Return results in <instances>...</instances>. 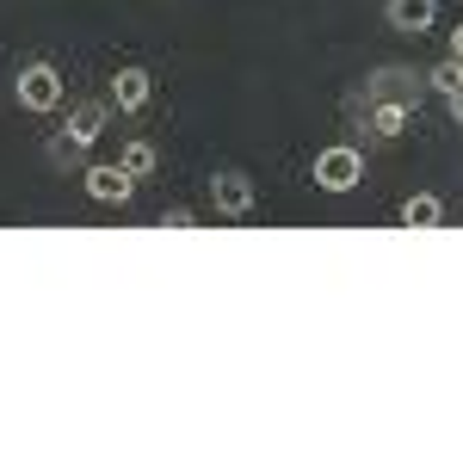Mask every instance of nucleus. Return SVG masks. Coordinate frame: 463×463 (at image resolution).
<instances>
[{
    "instance_id": "nucleus-1",
    "label": "nucleus",
    "mask_w": 463,
    "mask_h": 463,
    "mask_svg": "<svg viewBox=\"0 0 463 463\" xmlns=\"http://www.w3.org/2000/svg\"><path fill=\"white\" fill-rule=\"evenodd\" d=\"M13 99L43 118V111H56L62 99H69V80H62V69H56V62H25V69L13 74Z\"/></svg>"
},
{
    "instance_id": "nucleus-2",
    "label": "nucleus",
    "mask_w": 463,
    "mask_h": 463,
    "mask_svg": "<svg viewBox=\"0 0 463 463\" xmlns=\"http://www.w3.org/2000/svg\"><path fill=\"white\" fill-rule=\"evenodd\" d=\"M309 179H316L327 198H340V192H353L358 179H364V155H358L353 143H327L316 155V167H309Z\"/></svg>"
},
{
    "instance_id": "nucleus-3",
    "label": "nucleus",
    "mask_w": 463,
    "mask_h": 463,
    "mask_svg": "<svg viewBox=\"0 0 463 463\" xmlns=\"http://www.w3.org/2000/svg\"><path fill=\"white\" fill-rule=\"evenodd\" d=\"M364 99H408V106H420V99H427V74L402 69V62L371 69V74H364Z\"/></svg>"
},
{
    "instance_id": "nucleus-4",
    "label": "nucleus",
    "mask_w": 463,
    "mask_h": 463,
    "mask_svg": "<svg viewBox=\"0 0 463 463\" xmlns=\"http://www.w3.org/2000/svg\"><path fill=\"white\" fill-rule=\"evenodd\" d=\"M87 198L93 204H130L137 198V174L124 161H99V167H87Z\"/></svg>"
},
{
    "instance_id": "nucleus-5",
    "label": "nucleus",
    "mask_w": 463,
    "mask_h": 463,
    "mask_svg": "<svg viewBox=\"0 0 463 463\" xmlns=\"http://www.w3.org/2000/svg\"><path fill=\"white\" fill-rule=\"evenodd\" d=\"M148 99H155V74L143 62H124L111 74V106L118 111H148Z\"/></svg>"
},
{
    "instance_id": "nucleus-6",
    "label": "nucleus",
    "mask_w": 463,
    "mask_h": 463,
    "mask_svg": "<svg viewBox=\"0 0 463 463\" xmlns=\"http://www.w3.org/2000/svg\"><path fill=\"white\" fill-rule=\"evenodd\" d=\"M211 204H216L222 216H248V211H253V179L235 174V167L211 174Z\"/></svg>"
},
{
    "instance_id": "nucleus-7",
    "label": "nucleus",
    "mask_w": 463,
    "mask_h": 463,
    "mask_svg": "<svg viewBox=\"0 0 463 463\" xmlns=\"http://www.w3.org/2000/svg\"><path fill=\"white\" fill-rule=\"evenodd\" d=\"M106 124H111V99H80V106L69 111V143L93 148L99 137H106Z\"/></svg>"
},
{
    "instance_id": "nucleus-8",
    "label": "nucleus",
    "mask_w": 463,
    "mask_h": 463,
    "mask_svg": "<svg viewBox=\"0 0 463 463\" xmlns=\"http://www.w3.org/2000/svg\"><path fill=\"white\" fill-rule=\"evenodd\" d=\"M383 19H390V32L420 37V32H432V19H439V0H383Z\"/></svg>"
},
{
    "instance_id": "nucleus-9",
    "label": "nucleus",
    "mask_w": 463,
    "mask_h": 463,
    "mask_svg": "<svg viewBox=\"0 0 463 463\" xmlns=\"http://www.w3.org/2000/svg\"><path fill=\"white\" fill-rule=\"evenodd\" d=\"M371 137L377 143H395V137H408V118H414V106L408 99H371Z\"/></svg>"
},
{
    "instance_id": "nucleus-10",
    "label": "nucleus",
    "mask_w": 463,
    "mask_h": 463,
    "mask_svg": "<svg viewBox=\"0 0 463 463\" xmlns=\"http://www.w3.org/2000/svg\"><path fill=\"white\" fill-rule=\"evenodd\" d=\"M395 216H402V229H439V222H445V198H432V192H408Z\"/></svg>"
},
{
    "instance_id": "nucleus-11",
    "label": "nucleus",
    "mask_w": 463,
    "mask_h": 463,
    "mask_svg": "<svg viewBox=\"0 0 463 463\" xmlns=\"http://www.w3.org/2000/svg\"><path fill=\"white\" fill-rule=\"evenodd\" d=\"M118 161H124V167H130V174H137V179H148V174H155V167H161V148L148 143V137H130Z\"/></svg>"
},
{
    "instance_id": "nucleus-12",
    "label": "nucleus",
    "mask_w": 463,
    "mask_h": 463,
    "mask_svg": "<svg viewBox=\"0 0 463 463\" xmlns=\"http://www.w3.org/2000/svg\"><path fill=\"white\" fill-rule=\"evenodd\" d=\"M458 87H463V62H458V56H445V62H432V69H427V93L445 99V93H458Z\"/></svg>"
},
{
    "instance_id": "nucleus-13",
    "label": "nucleus",
    "mask_w": 463,
    "mask_h": 463,
    "mask_svg": "<svg viewBox=\"0 0 463 463\" xmlns=\"http://www.w3.org/2000/svg\"><path fill=\"white\" fill-rule=\"evenodd\" d=\"M161 229H198V216L185 211V204H174V211L161 216Z\"/></svg>"
},
{
    "instance_id": "nucleus-14",
    "label": "nucleus",
    "mask_w": 463,
    "mask_h": 463,
    "mask_svg": "<svg viewBox=\"0 0 463 463\" xmlns=\"http://www.w3.org/2000/svg\"><path fill=\"white\" fill-rule=\"evenodd\" d=\"M445 111H451V124H463V87H458V93H445Z\"/></svg>"
},
{
    "instance_id": "nucleus-15",
    "label": "nucleus",
    "mask_w": 463,
    "mask_h": 463,
    "mask_svg": "<svg viewBox=\"0 0 463 463\" xmlns=\"http://www.w3.org/2000/svg\"><path fill=\"white\" fill-rule=\"evenodd\" d=\"M451 56H458V62H463V25H458V32H451Z\"/></svg>"
}]
</instances>
